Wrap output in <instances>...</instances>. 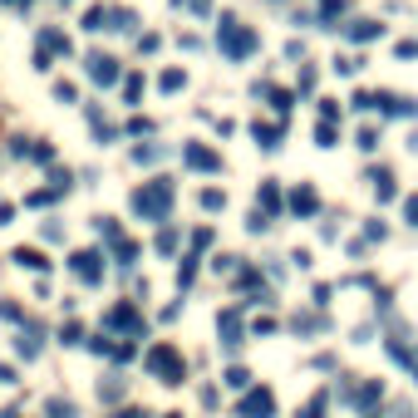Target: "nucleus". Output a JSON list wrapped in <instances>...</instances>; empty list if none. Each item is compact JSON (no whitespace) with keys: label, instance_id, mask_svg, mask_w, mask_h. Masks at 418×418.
<instances>
[{"label":"nucleus","instance_id":"4468645a","mask_svg":"<svg viewBox=\"0 0 418 418\" xmlns=\"http://www.w3.org/2000/svg\"><path fill=\"white\" fill-rule=\"evenodd\" d=\"M222 202H227L222 192H202V207H207V212H217V207H222Z\"/></svg>","mask_w":418,"mask_h":418},{"label":"nucleus","instance_id":"0eeeda50","mask_svg":"<svg viewBox=\"0 0 418 418\" xmlns=\"http://www.w3.org/2000/svg\"><path fill=\"white\" fill-rule=\"evenodd\" d=\"M74 271H79L84 281H98V256H94V251H84V256H74Z\"/></svg>","mask_w":418,"mask_h":418},{"label":"nucleus","instance_id":"f03ea898","mask_svg":"<svg viewBox=\"0 0 418 418\" xmlns=\"http://www.w3.org/2000/svg\"><path fill=\"white\" fill-rule=\"evenodd\" d=\"M148 369H153V374H163V384H177V379H182V359H177L168 345H158V349L148 354Z\"/></svg>","mask_w":418,"mask_h":418},{"label":"nucleus","instance_id":"7ed1b4c3","mask_svg":"<svg viewBox=\"0 0 418 418\" xmlns=\"http://www.w3.org/2000/svg\"><path fill=\"white\" fill-rule=\"evenodd\" d=\"M222 49H227L232 60H241V55L256 49V35L251 30H236V20H222Z\"/></svg>","mask_w":418,"mask_h":418},{"label":"nucleus","instance_id":"9d476101","mask_svg":"<svg viewBox=\"0 0 418 418\" xmlns=\"http://www.w3.org/2000/svg\"><path fill=\"white\" fill-rule=\"evenodd\" d=\"M290 207H295V212H315V192H310V187H300Z\"/></svg>","mask_w":418,"mask_h":418},{"label":"nucleus","instance_id":"39448f33","mask_svg":"<svg viewBox=\"0 0 418 418\" xmlns=\"http://www.w3.org/2000/svg\"><path fill=\"white\" fill-rule=\"evenodd\" d=\"M89 79H94V84H114V79H119V60H109V55H89Z\"/></svg>","mask_w":418,"mask_h":418},{"label":"nucleus","instance_id":"ddd939ff","mask_svg":"<svg viewBox=\"0 0 418 418\" xmlns=\"http://www.w3.org/2000/svg\"><path fill=\"white\" fill-rule=\"evenodd\" d=\"M300 418H325V394H320V399H310V408H305Z\"/></svg>","mask_w":418,"mask_h":418},{"label":"nucleus","instance_id":"2eb2a0df","mask_svg":"<svg viewBox=\"0 0 418 418\" xmlns=\"http://www.w3.org/2000/svg\"><path fill=\"white\" fill-rule=\"evenodd\" d=\"M163 89H182V69H168L163 74Z\"/></svg>","mask_w":418,"mask_h":418},{"label":"nucleus","instance_id":"f8f14e48","mask_svg":"<svg viewBox=\"0 0 418 418\" xmlns=\"http://www.w3.org/2000/svg\"><path fill=\"white\" fill-rule=\"evenodd\" d=\"M227 384H232V389H246L251 374H246V369H227Z\"/></svg>","mask_w":418,"mask_h":418},{"label":"nucleus","instance_id":"20e7f679","mask_svg":"<svg viewBox=\"0 0 418 418\" xmlns=\"http://www.w3.org/2000/svg\"><path fill=\"white\" fill-rule=\"evenodd\" d=\"M271 408H276L271 389H251V394L241 399V418H271Z\"/></svg>","mask_w":418,"mask_h":418},{"label":"nucleus","instance_id":"423d86ee","mask_svg":"<svg viewBox=\"0 0 418 418\" xmlns=\"http://www.w3.org/2000/svg\"><path fill=\"white\" fill-rule=\"evenodd\" d=\"M187 163L192 168H202V173H217L222 163H217V153H207V148H187Z\"/></svg>","mask_w":418,"mask_h":418},{"label":"nucleus","instance_id":"1a4fd4ad","mask_svg":"<svg viewBox=\"0 0 418 418\" xmlns=\"http://www.w3.org/2000/svg\"><path fill=\"white\" fill-rule=\"evenodd\" d=\"M379 394H384V384H379V379H369V384L359 389V399H354V403H359V408H369V403H374Z\"/></svg>","mask_w":418,"mask_h":418},{"label":"nucleus","instance_id":"9b49d317","mask_svg":"<svg viewBox=\"0 0 418 418\" xmlns=\"http://www.w3.org/2000/svg\"><path fill=\"white\" fill-rule=\"evenodd\" d=\"M15 261H20V266H35V271L44 266V256H40V251H15Z\"/></svg>","mask_w":418,"mask_h":418},{"label":"nucleus","instance_id":"f257e3e1","mask_svg":"<svg viewBox=\"0 0 418 418\" xmlns=\"http://www.w3.org/2000/svg\"><path fill=\"white\" fill-rule=\"evenodd\" d=\"M168 207H173V182H153V187L133 192V212H143V217H168Z\"/></svg>","mask_w":418,"mask_h":418},{"label":"nucleus","instance_id":"f3484780","mask_svg":"<svg viewBox=\"0 0 418 418\" xmlns=\"http://www.w3.org/2000/svg\"><path fill=\"white\" fill-rule=\"evenodd\" d=\"M10 6H30V0H10Z\"/></svg>","mask_w":418,"mask_h":418},{"label":"nucleus","instance_id":"6e6552de","mask_svg":"<svg viewBox=\"0 0 418 418\" xmlns=\"http://www.w3.org/2000/svg\"><path fill=\"white\" fill-rule=\"evenodd\" d=\"M222 335H227V345H236V335H241V315H236V310L222 315Z\"/></svg>","mask_w":418,"mask_h":418},{"label":"nucleus","instance_id":"dca6fc26","mask_svg":"<svg viewBox=\"0 0 418 418\" xmlns=\"http://www.w3.org/2000/svg\"><path fill=\"white\" fill-rule=\"evenodd\" d=\"M408 222L418 227V197H408Z\"/></svg>","mask_w":418,"mask_h":418}]
</instances>
